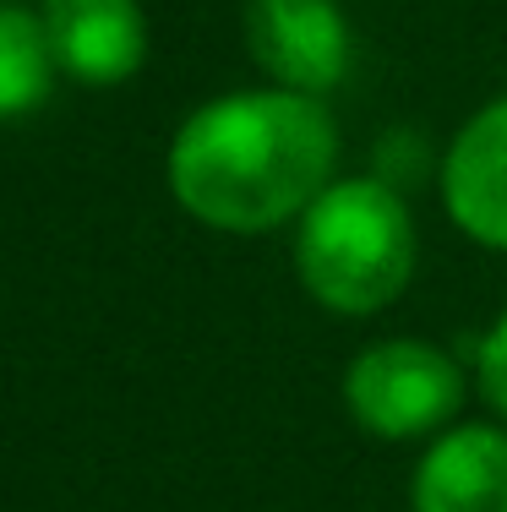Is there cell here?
<instances>
[{"label": "cell", "mask_w": 507, "mask_h": 512, "mask_svg": "<svg viewBox=\"0 0 507 512\" xmlns=\"http://www.w3.org/2000/svg\"><path fill=\"white\" fill-rule=\"evenodd\" d=\"M338 158L333 115L306 93H240L180 126L169 186L191 218L229 235H262L328 191Z\"/></svg>", "instance_id": "6da1fadb"}, {"label": "cell", "mask_w": 507, "mask_h": 512, "mask_svg": "<svg viewBox=\"0 0 507 512\" xmlns=\"http://www.w3.org/2000/svg\"><path fill=\"white\" fill-rule=\"evenodd\" d=\"M300 284L338 316L382 311L415 273V224L382 180L328 186L300 213Z\"/></svg>", "instance_id": "7a4b0ae2"}, {"label": "cell", "mask_w": 507, "mask_h": 512, "mask_svg": "<svg viewBox=\"0 0 507 512\" xmlns=\"http://www.w3.org/2000/svg\"><path fill=\"white\" fill-rule=\"evenodd\" d=\"M344 398L366 431L382 442H409V436L437 431L464 398V376L448 355H437L420 338H393V344L366 349L344 376Z\"/></svg>", "instance_id": "3957f363"}, {"label": "cell", "mask_w": 507, "mask_h": 512, "mask_svg": "<svg viewBox=\"0 0 507 512\" xmlns=\"http://www.w3.org/2000/svg\"><path fill=\"white\" fill-rule=\"evenodd\" d=\"M246 50L284 93H328L349 71V22L333 0H251Z\"/></svg>", "instance_id": "277c9868"}, {"label": "cell", "mask_w": 507, "mask_h": 512, "mask_svg": "<svg viewBox=\"0 0 507 512\" xmlns=\"http://www.w3.org/2000/svg\"><path fill=\"white\" fill-rule=\"evenodd\" d=\"M44 33L71 77L110 88L148 55V22L137 0H44Z\"/></svg>", "instance_id": "5b68a950"}, {"label": "cell", "mask_w": 507, "mask_h": 512, "mask_svg": "<svg viewBox=\"0 0 507 512\" xmlns=\"http://www.w3.org/2000/svg\"><path fill=\"white\" fill-rule=\"evenodd\" d=\"M442 191H448L453 218L480 240V246L507 251V99L480 109V115L458 131Z\"/></svg>", "instance_id": "8992f818"}, {"label": "cell", "mask_w": 507, "mask_h": 512, "mask_svg": "<svg viewBox=\"0 0 507 512\" xmlns=\"http://www.w3.org/2000/svg\"><path fill=\"white\" fill-rule=\"evenodd\" d=\"M415 512H507V436L464 425L415 469Z\"/></svg>", "instance_id": "52a82bcc"}, {"label": "cell", "mask_w": 507, "mask_h": 512, "mask_svg": "<svg viewBox=\"0 0 507 512\" xmlns=\"http://www.w3.org/2000/svg\"><path fill=\"white\" fill-rule=\"evenodd\" d=\"M60 66L50 33L33 11L0 6V115H28L50 99V71Z\"/></svg>", "instance_id": "ba28073f"}, {"label": "cell", "mask_w": 507, "mask_h": 512, "mask_svg": "<svg viewBox=\"0 0 507 512\" xmlns=\"http://www.w3.org/2000/svg\"><path fill=\"white\" fill-rule=\"evenodd\" d=\"M480 387H486L491 409L507 420V316L491 327L486 344H480Z\"/></svg>", "instance_id": "9c48e42d"}]
</instances>
